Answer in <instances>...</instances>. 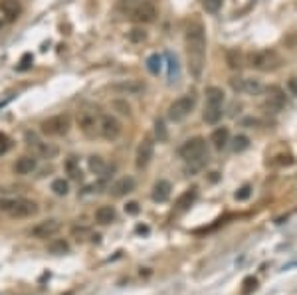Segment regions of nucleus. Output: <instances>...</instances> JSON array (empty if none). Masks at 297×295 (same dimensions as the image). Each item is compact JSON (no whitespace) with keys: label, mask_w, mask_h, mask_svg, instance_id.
I'll return each mask as SVG.
<instances>
[{"label":"nucleus","mask_w":297,"mask_h":295,"mask_svg":"<svg viewBox=\"0 0 297 295\" xmlns=\"http://www.w3.org/2000/svg\"><path fill=\"white\" fill-rule=\"evenodd\" d=\"M62 224L56 218H48L44 222H38L36 226L30 230V236H34L38 240H48V238H54L57 232H60Z\"/></svg>","instance_id":"obj_11"},{"label":"nucleus","mask_w":297,"mask_h":295,"mask_svg":"<svg viewBox=\"0 0 297 295\" xmlns=\"http://www.w3.org/2000/svg\"><path fill=\"white\" fill-rule=\"evenodd\" d=\"M278 159L279 161H274V165H293V163H295L291 155H285V157H283V155H279Z\"/></svg>","instance_id":"obj_41"},{"label":"nucleus","mask_w":297,"mask_h":295,"mask_svg":"<svg viewBox=\"0 0 297 295\" xmlns=\"http://www.w3.org/2000/svg\"><path fill=\"white\" fill-rule=\"evenodd\" d=\"M115 218H117V212H115L113 206H99L95 210V222L101 224V226L111 224V222H115Z\"/></svg>","instance_id":"obj_22"},{"label":"nucleus","mask_w":297,"mask_h":295,"mask_svg":"<svg viewBox=\"0 0 297 295\" xmlns=\"http://www.w3.org/2000/svg\"><path fill=\"white\" fill-rule=\"evenodd\" d=\"M26 143H28V147L32 149L38 157H44V159H54V157L57 155L56 145H52V143H44L36 133H32V131H28V133H26Z\"/></svg>","instance_id":"obj_9"},{"label":"nucleus","mask_w":297,"mask_h":295,"mask_svg":"<svg viewBox=\"0 0 297 295\" xmlns=\"http://www.w3.org/2000/svg\"><path fill=\"white\" fill-rule=\"evenodd\" d=\"M196 198H198V186H190V188H186L185 192L179 196V200H176V210H179V212L188 210V208L194 204Z\"/></svg>","instance_id":"obj_20"},{"label":"nucleus","mask_w":297,"mask_h":295,"mask_svg":"<svg viewBox=\"0 0 297 295\" xmlns=\"http://www.w3.org/2000/svg\"><path fill=\"white\" fill-rule=\"evenodd\" d=\"M72 236H74L75 240H85V236H90V230L85 228V226H74L72 228Z\"/></svg>","instance_id":"obj_38"},{"label":"nucleus","mask_w":297,"mask_h":295,"mask_svg":"<svg viewBox=\"0 0 297 295\" xmlns=\"http://www.w3.org/2000/svg\"><path fill=\"white\" fill-rule=\"evenodd\" d=\"M222 2L224 0H202V8L208 14H216L222 8Z\"/></svg>","instance_id":"obj_33"},{"label":"nucleus","mask_w":297,"mask_h":295,"mask_svg":"<svg viewBox=\"0 0 297 295\" xmlns=\"http://www.w3.org/2000/svg\"><path fill=\"white\" fill-rule=\"evenodd\" d=\"M179 157L185 163H198V161H206L208 159V147H206V139L202 137H192L185 141L179 147Z\"/></svg>","instance_id":"obj_3"},{"label":"nucleus","mask_w":297,"mask_h":295,"mask_svg":"<svg viewBox=\"0 0 297 295\" xmlns=\"http://www.w3.org/2000/svg\"><path fill=\"white\" fill-rule=\"evenodd\" d=\"M226 64L230 70H240L242 68V54L238 50H226Z\"/></svg>","instance_id":"obj_26"},{"label":"nucleus","mask_w":297,"mask_h":295,"mask_svg":"<svg viewBox=\"0 0 297 295\" xmlns=\"http://www.w3.org/2000/svg\"><path fill=\"white\" fill-rule=\"evenodd\" d=\"M285 93H283V90L281 87H278V85H270L268 90H265V105L270 107L272 111H281L283 107H285Z\"/></svg>","instance_id":"obj_13"},{"label":"nucleus","mask_w":297,"mask_h":295,"mask_svg":"<svg viewBox=\"0 0 297 295\" xmlns=\"http://www.w3.org/2000/svg\"><path fill=\"white\" fill-rule=\"evenodd\" d=\"M127 38H129V42L133 44H143V42H147V30L141 26V28H131L129 32H127Z\"/></svg>","instance_id":"obj_27"},{"label":"nucleus","mask_w":297,"mask_h":295,"mask_svg":"<svg viewBox=\"0 0 297 295\" xmlns=\"http://www.w3.org/2000/svg\"><path fill=\"white\" fill-rule=\"evenodd\" d=\"M135 186H137V183L133 176H121L119 181H115L111 185V196L113 198H123L135 190Z\"/></svg>","instance_id":"obj_14"},{"label":"nucleus","mask_w":297,"mask_h":295,"mask_svg":"<svg viewBox=\"0 0 297 295\" xmlns=\"http://www.w3.org/2000/svg\"><path fill=\"white\" fill-rule=\"evenodd\" d=\"M157 16H159L157 2H155V0H143V2H139V4L131 10L129 20L133 24L143 26V24H153V22L157 20Z\"/></svg>","instance_id":"obj_7"},{"label":"nucleus","mask_w":297,"mask_h":295,"mask_svg":"<svg viewBox=\"0 0 297 295\" xmlns=\"http://www.w3.org/2000/svg\"><path fill=\"white\" fill-rule=\"evenodd\" d=\"M111 87L115 92L127 93V95H139V93L145 92V83L139 81V79H123L119 83H113Z\"/></svg>","instance_id":"obj_17"},{"label":"nucleus","mask_w":297,"mask_h":295,"mask_svg":"<svg viewBox=\"0 0 297 295\" xmlns=\"http://www.w3.org/2000/svg\"><path fill=\"white\" fill-rule=\"evenodd\" d=\"M70 250V246H68V242L66 240H56L50 244V252L52 254H66Z\"/></svg>","instance_id":"obj_35"},{"label":"nucleus","mask_w":297,"mask_h":295,"mask_svg":"<svg viewBox=\"0 0 297 295\" xmlns=\"http://www.w3.org/2000/svg\"><path fill=\"white\" fill-rule=\"evenodd\" d=\"M230 83H232L234 90L248 93V95H258V93H261V90H263V85L260 83V79H250V77H246V79H238V77H234Z\"/></svg>","instance_id":"obj_15"},{"label":"nucleus","mask_w":297,"mask_h":295,"mask_svg":"<svg viewBox=\"0 0 297 295\" xmlns=\"http://www.w3.org/2000/svg\"><path fill=\"white\" fill-rule=\"evenodd\" d=\"M248 147H250V139H248L246 135H238V137L234 139V145H232L234 153H242V151H246Z\"/></svg>","instance_id":"obj_34"},{"label":"nucleus","mask_w":297,"mask_h":295,"mask_svg":"<svg viewBox=\"0 0 297 295\" xmlns=\"http://www.w3.org/2000/svg\"><path fill=\"white\" fill-rule=\"evenodd\" d=\"M99 123H101V115L97 107H83L77 111V127L87 139H93L99 133Z\"/></svg>","instance_id":"obj_4"},{"label":"nucleus","mask_w":297,"mask_h":295,"mask_svg":"<svg viewBox=\"0 0 297 295\" xmlns=\"http://www.w3.org/2000/svg\"><path fill=\"white\" fill-rule=\"evenodd\" d=\"M139 210H141V208H139V204L137 202H129L125 206V212H127V214H133V216L139 214Z\"/></svg>","instance_id":"obj_42"},{"label":"nucleus","mask_w":297,"mask_h":295,"mask_svg":"<svg viewBox=\"0 0 297 295\" xmlns=\"http://www.w3.org/2000/svg\"><path fill=\"white\" fill-rule=\"evenodd\" d=\"M52 190H54L56 196H66V194L70 192V185H68V181H64V179H56V181L52 183Z\"/></svg>","instance_id":"obj_32"},{"label":"nucleus","mask_w":297,"mask_h":295,"mask_svg":"<svg viewBox=\"0 0 297 295\" xmlns=\"http://www.w3.org/2000/svg\"><path fill=\"white\" fill-rule=\"evenodd\" d=\"M36 159L34 157H30V155H24V157H20L18 161L14 163V172L20 174V176H26V174H32L34 170H36Z\"/></svg>","instance_id":"obj_19"},{"label":"nucleus","mask_w":297,"mask_h":295,"mask_svg":"<svg viewBox=\"0 0 297 295\" xmlns=\"http://www.w3.org/2000/svg\"><path fill=\"white\" fill-rule=\"evenodd\" d=\"M167 60H168V77L172 79V77L179 75V62H176V57L172 54H167Z\"/></svg>","instance_id":"obj_37"},{"label":"nucleus","mask_w":297,"mask_h":295,"mask_svg":"<svg viewBox=\"0 0 297 295\" xmlns=\"http://www.w3.org/2000/svg\"><path fill=\"white\" fill-rule=\"evenodd\" d=\"M202 117L208 125H216L222 119V105H206Z\"/></svg>","instance_id":"obj_24"},{"label":"nucleus","mask_w":297,"mask_h":295,"mask_svg":"<svg viewBox=\"0 0 297 295\" xmlns=\"http://www.w3.org/2000/svg\"><path fill=\"white\" fill-rule=\"evenodd\" d=\"M70 115H54V117H48L40 123V131L46 135V137H64L68 131H70Z\"/></svg>","instance_id":"obj_8"},{"label":"nucleus","mask_w":297,"mask_h":295,"mask_svg":"<svg viewBox=\"0 0 297 295\" xmlns=\"http://www.w3.org/2000/svg\"><path fill=\"white\" fill-rule=\"evenodd\" d=\"M224 103V92L220 87L212 85L206 87V105H222Z\"/></svg>","instance_id":"obj_25"},{"label":"nucleus","mask_w":297,"mask_h":295,"mask_svg":"<svg viewBox=\"0 0 297 295\" xmlns=\"http://www.w3.org/2000/svg\"><path fill=\"white\" fill-rule=\"evenodd\" d=\"M111 107L117 111V113H121V115H129V113H131L129 103H127L125 99H115V101L111 103Z\"/></svg>","instance_id":"obj_36"},{"label":"nucleus","mask_w":297,"mask_h":295,"mask_svg":"<svg viewBox=\"0 0 297 295\" xmlns=\"http://www.w3.org/2000/svg\"><path fill=\"white\" fill-rule=\"evenodd\" d=\"M30 60H32V55H24V60H22V66H18L20 72H22V70H28V68H30V64H28Z\"/></svg>","instance_id":"obj_45"},{"label":"nucleus","mask_w":297,"mask_h":295,"mask_svg":"<svg viewBox=\"0 0 297 295\" xmlns=\"http://www.w3.org/2000/svg\"><path fill=\"white\" fill-rule=\"evenodd\" d=\"M283 42H285V46H287L289 50L297 48V28L295 30H291V32H287V36L283 38Z\"/></svg>","instance_id":"obj_39"},{"label":"nucleus","mask_w":297,"mask_h":295,"mask_svg":"<svg viewBox=\"0 0 297 295\" xmlns=\"http://www.w3.org/2000/svg\"><path fill=\"white\" fill-rule=\"evenodd\" d=\"M133 2H135V0H119L117 8H119V10H127V8H129L131 4H133Z\"/></svg>","instance_id":"obj_44"},{"label":"nucleus","mask_w":297,"mask_h":295,"mask_svg":"<svg viewBox=\"0 0 297 295\" xmlns=\"http://www.w3.org/2000/svg\"><path fill=\"white\" fill-rule=\"evenodd\" d=\"M287 90L291 92V95H295L297 97V77H289V81H287Z\"/></svg>","instance_id":"obj_43"},{"label":"nucleus","mask_w":297,"mask_h":295,"mask_svg":"<svg viewBox=\"0 0 297 295\" xmlns=\"http://www.w3.org/2000/svg\"><path fill=\"white\" fill-rule=\"evenodd\" d=\"M250 194H252V186L244 185L240 190L236 192V200H248V198H250Z\"/></svg>","instance_id":"obj_40"},{"label":"nucleus","mask_w":297,"mask_h":295,"mask_svg":"<svg viewBox=\"0 0 297 295\" xmlns=\"http://www.w3.org/2000/svg\"><path fill=\"white\" fill-rule=\"evenodd\" d=\"M210 143H212V147L216 149V151H222V149L228 147V143H230V129L228 127H218V129L212 131V135H210Z\"/></svg>","instance_id":"obj_21"},{"label":"nucleus","mask_w":297,"mask_h":295,"mask_svg":"<svg viewBox=\"0 0 297 295\" xmlns=\"http://www.w3.org/2000/svg\"><path fill=\"white\" fill-rule=\"evenodd\" d=\"M250 66L260 72H274L281 66V55L276 50H258L250 54Z\"/></svg>","instance_id":"obj_5"},{"label":"nucleus","mask_w":297,"mask_h":295,"mask_svg":"<svg viewBox=\"0 0 297 295\" xmlns=\"http://www.w3.org/2000/svg\"><path fill=\"white\" fill-rule=\"evenodd\" d=\"M66 168H68V172H70V176L75 179V181H81V168L77 165V159H75L74 155L72 157H68V161H66Z\"/></svg>","instance_id":"obj_28"},{"label":"nucleus","mask_w":297,"mask_h":295,"mask_svg":"<svg viewBox=\"0 0 297 295\" xmlns=\"http://www.w3.org/2000/svg\"><path fill=\"white\" fill-rule=\"evenodd\" d=\"M161 64H163V60H161V55L159 54H151L147 57V70L153 75H159V72H161Z\"/></svg>","instance_id":"obj_30"},{"label":"nucleus","mask_w":297,"mask_h":295,"mask_svg":"<svg viewBox=\"0 0 297 295\" xmlns=\"http://www.w3.org/2000/svg\"><path fill=\"white\" fill-rule=\"evenodd\" d=\"M258 289V279L254 276H248L242 281V295H250Z\"/></svg>","instance_id":"obj_31"},{"label":"nucleus","mask_w":297,"mask_h":295,"mask_svg":"<svg viewBox=\"0 0 297 295\" xmlns=\"http://www.w3.org/2000/svg\"><path fill=\"white\" fill-rule=\"evenodd\" d=\"M87 165H90V170H92L95 176H101V179H105V176H107L109 166H107V163H105L101 157H97V155L90 157V159H87Z\"/></svg>","instance_id":"obj_23"},{"label":"nucleus","mask_w":297,"mask_h":295,"mask_svg":"<svg viewBox=\"0 0 297 295\" xmlns=\"http://www.w3.org/2000/svg\"><path fill=\"white\" fill-rule=\"evenodd\" d=\"M155 137L159 139V143H167L168 141V131L163 119H157L155 121Z\"/></svg>","instance_id":"obj_29"},{"label":"nucleus","mask_w":297,"mask_h":295,"mask_svg":"<svg viewBox=\"0 0 297 295\" xmlns=\"http://www.w3.org/2000/svg\"><path fill=\"white\" fill-rule=\"evenodd\" d=\"M121 121L115 115H101V123H99V135L105 141H115L121 135Z\"/></svg>","instance_id":"obj_10"},{"label":"nucleus","mask_w":297,"mask_h":295,"mask_svg":"<svg viewBox=\"0 0 297 295\" xmlns=\"http://www.w3.org/2000/svg\"><path fill=\"white\" fill-rule=\"evenodd\" d=\"M0 26H2V22H0Z\"/></svg>","instance_id":"obj_46"},{"label":"nucleus","mask_w":297,"mask_h":295,"mask_svg":"<svg viewBox=\"0 0 297 295\" xmlns=\"http://www.w3.org/2000/svg\"><path fill=\"white\" fill-rule=\"evenodd\" d=\"M0 212L12 218H32L38 214V204L28 198H0Z\"/></svg>","instance_id":"obj_2"},{"label":"nucleus","mask_w":297,"mask_h":295,"mask_svg":"<svg viewBox=\"0 0 297 295\" xmlns=\"http://www.w3.org/2000/svg\"><path fill=\"white\" fill-rule=\"evenodd\" d=\"M153 155H155V143L151 139L141 141V145L137 147V155H135V166L137 168H147L148 163L153 161Z\"/></svg>","instance_id":"obj_12"},{"label":"nucleus","mask_w":297,"mask_h":295,"mask_svg":"<svg viewBox=\"0 0 297 295\" xmlns=\"http://www.w3.org/2000/svg\"><path fill=\"white\" fill-rule=\"evenodd\" d=\"M186 60H188V72L194 79H200L206 64V32L200 22H190L185 32Z\"/></svg>","instance_id":"obj_1"},{"label":"nucleus","mask_w":297,"mask_h":295,"mask_svg":"<svg viewBox=\"0 0 297 295\" xmlns=\"http://www.w3.org/2000/svg\"><path fill=\"white\" fill-rule=\"evenodd\" d=\"M170 192H172V185L165 181V179H161V181H157L155 185H153V190H151V198H153V202H167L168 198H170Z\"/></svg>","instance_id":"obj_16"},{"label":"nucleus","mask_w":297,"mask_h":295,"mask_svg":"<svg viewBox=\"0 0 297 295\" xmlns=\"http://www.w3.org/2000/svg\"><path fill=\"white\" fill-rule=\"evenodd\" d=\"M194 105H196V95L194 93H185V95L176 97L168 105V119L170 121H183L194 111Z\"/></svg>","instance_id":"obj_6"},{"label":"nucleus","mask_w":297,"mask_h":295,"mask_svg":"<svg viewBox=\"0 0 297 295\" xmlns=\"http://www.w3.org/2000/svg\"><path fill=\"white\" fill-rule=\"evenodd\" d=\"M20 0H0V14L6 22H14L20 16Z\"/></svg>","instance_id":"obj_18"}]
</instances>
